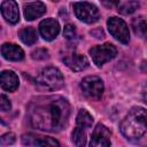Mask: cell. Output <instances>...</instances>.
I'll use <instances>...</instances> for the list:
<instances>
[{
    "label": "cell",
    "mask_w": 147,
    "mask_h": 147,
    "mask_svg": "<svg viewBox=\"0 0 147 147\" xmlns=\"http://www.w3.org/2000/svg\"><path fill=\"white\" fill-rule=\"evenodd\" d=\"M142 100H144V102L147 105V84L144 86V88H142Z\"/></svg>",
    "instance_id": "obj_26"
},
{
    "label": "cell",
    "mask_w": 147,
    "mask_h": 147,
    "mask_svg": "<svg viewBox=\"0 0 147 147\" xmlns=\"http://www.w3.org/2000/svg\"><path fill=\"white\" fill-rule=\"evenodd\" d=\"M131 25L136 36H138L141 39H147V21L144 17L133 18Z\"/></svg>",
    "instance_id": "obj_16"
},
{
    "label": "cell",
    "mask_w": 147,
    "mask_h": 147,
    "mask_svg": "<svg viewBox=\"0 0 147 147\" xmlns=\"http://www.w3.org/2000/svg\"><path fill=\"white\" fill-rule=\"evenodd\" d=\"M92 123H93V117L92 115L85 110V109H80L77 114V117H76V124L77 126H80L83 129H87V127H91L92 126Z\"/></svg>",
    "instance_id": "obj_18"
},
{
    "label": "cell",
    "mask_w": 147,
    "mask_h": 147,
    "mask_svg": "<svg viewBox=\"0 0 147 147\" xmlns=\"http://www.w3.org/2000/svg\"><path fill=\"white\" fill-rule=\"evenodd\" d=\"M0 84L5 91L14 92L18 87V77L11 70H5L0 75Z\"/></svg>",
    "instance_id": "obj_14"
},
{
    "label": "cell",
    "mask_w": 147,
    "mask_h": 147,
    "mask_svg": "<svg viewBox=\"0 0 147 147\" xmlns=\"http://www.w3.org/2000/svg\"><path fill=\"white\" fill-rule=\"evenodd\" d=\"M39 32L45 40H53L60 32V24L54 18H46L39 24Z\"/></svg>",
    "instance_id": "obj_11"
},
{
    "label": "cell",
    "mask_w": 147,
    "mask_h": 147,
    "mask_svg": "<svg viewBox=\"0 0 147 147\" xmlns=\"http://www.w3.org/2000/svg\"><path fill=\"white\" fill-rule=\"evenodd\" d=\"M139 2L136 1V0H130L125 3H123L119 8H118V11L121 14H124V15H129V14H132L134 13L138 8H139Z\"/></svg>",
    "instance_id": "obj_20"
},
{
    "label": "cell",
    "mask_w": 147,
    "mask_h": 147,
    "mask_svg": "<svg viewBox=\"0 0 147 147\" xmlns=\"http://www.w3.org/2000/svg\"><path fill=\"white\" fill-rule=\"evenodd\" d=\"M1 54L6 60L9 61H21L24 59L23 49L15 44H9V42L3 44L1 46Z\"/></svg>",
    "instance_id": "obj_13"
},
{
    "label": "cell",
    "mask_w": 147,
    "mask_h": 147,
    "mask_svg": "<svg viewBox=\"0 0 147 147\" xmlns=\"http://www.w3.org/2000/svg\"><path fill=\"white\" fill-rule=\"evenodd\" d=\"M48 56H49L48 51L45 48H38L31 54V57L33 60H45V59H48Z\"/></svg>",
    "instance_id": "obj_22"
},
{
    "label": "cell",
    "mask_w": 147,
    "mask_h": 147,
    "mask_svg": "<svg viewBox=\"0 0 147 147\" xmlns=\"http://www.w3.org/2000/svg\"><path fill=\"white\" fill-rule=\"evenodd\" d=\"M63 36L68 39V40H72L77 37V31H76V26L72 24H67L64 26L63 30Z\"/></svg>",
    "instance_id": "obj_21"
},
{
    "label": "cell",
    "mask_w": 147,
    "mask_h": 147,
    "mask_svg": "<svg viewBox=\"0 0 147 147\" xmlns=\"http://www.w3.org/2000/svg\"><path fill=\"white\" fill-rule=\"evenodd\" d=\"M22 144L25 146H60V142L51 137H44L34 133H25L22 136Z\"/></svg>",
    "instance_id": "obj_10"
},
{
    "label": "cell",
    "mask_w": 147,
    "mask_h": 147,
    "mask_svg": "<svg viewBox=\"0 0 147 147\" xmlns=\"http://www.w3.org/2000/svg\"><path fill=\"white\" fill-rule=\"evenodd\" d=\"M119 130L129 140L141 138L147 131V110L141 107L132 108L121 122Z\"/></svg>",
    "instance_id": "obj_2"
},
{
    "label": "cell",
    "mask_w": 147,
    "mask_h": 147,
    "mask_svg": "<svg viewBox=\"0 0 147 147\" xmlns=\"http://www.w3.org/2000/svg\"><path fill=\"white\" fill-rule=\"evenodd\" d=\"M52 1H55V2H56V1H59V0H52Z\"/></svg>",
    "instance_id": "obj_27"
},
{
    "label": "cell",
    "mask_w": 147,
    "mask_h": 147,
    "mask_svg": "<svg viewBox=\"0 0 147 147\" xmlns=\"http://www.w3.org/2000/svg\"><path fill=\"white\" fill-rule=\"evenodd\" d=\"M64 84L62 72L54 67H47L42 69L36 77V85L45 91L60 90Z\"/></svg>",
    "instance_id": "obj_3"
},
{
    "label": "cell",
    "mask_w": 147,
    "mask_h": 147,
    "mask_svg": "<svg viewBox=\"0 0 147 147\" xmlns=\"http://www.w3.org/2000/svg\"><path fill=\"white\" fill-rule=\"evenodd\" d=\"M88 53L94 64H96L98 67H101L106 62H109L117 55V49L113 44L106 42L103 45H98V46L90 48Z\"/></svg>",
    "instance_id": "obj_4"
},
{
    "label": "cell",
    "mask_w": 147,
    "mask_h": 147,
    "mask_svg": "<svg viewBox=\"0 0 147 147\" xmlns=\"http://www.w3.org/2000/svg\"><path fill=\"white\" fill-rule=\"evenodd\" d=\"M110 131L107 126H105L103 124L99 123L93 133H92V138L90 141V146L93 147H108L110 146Z\"/></svg>",
    "instance_id": "obj_8"
},
{
    "label": "cell",
    "mask_w": 147,
    "mask_h": 147,
    "mask_svg": "<svg viewBox=\"0 0 147 147\" xmlns=\"http://www.w3.org/2000/svg\"><path fill=\"white\" fill-rule=\"evenodd\" d=\"M1 14L10 24H16L20 21L18 5L15 0H3L1 3Z\"/></svg>",
    "instance_id": "obj_12"
},
{
    "label": "cell",
    "mask_w": 147,
    "mask_h": 147,
    "mask_svg": "<svg viewBox=\"0 0 147 147\" xmlns=\"http://www.w3.org/2000/svg\"><path fill=\"white\" fill-rule=\"evenodd\" d=\"M74 11L78 20H80L82 22L87 23V24L95 23L100 18L99 9L94 5L86 2V1L76 2L74 5Z\"/></svg>",
    "instance_id": "obj_6"
},
{
    "label": "cell",
    "mask_w": 147,
    "mask_h": 147,
    "mask_svg": "<svg viewBox=\"0 0 147 147\" xmlns=\"http://www.w3.org/2000/svg\"><path fill=\"white\" fill-rule=\"evenodd\" d=\"M108 25V30L110 32V34L117 39L119 42L122 44H127L130 41V32H129V28L126 25V23L119 18V17H110L107 22Z\"/></svg>",
    "instance_id": "obj_7"
},
{
    "label": "cell",
    "mask_w": 147,
    "mask_h": 147,
    "mask_svg": "<svg viewBox=\"0 0 147 147\" xmlns=\"http://www.w3.org/2000/svg\"><path fill=\"white\" fill-rule=\"evenodd\" d=\"M18 37L28 46H31V45L36 44V41H37V32L31 26H28V28L22 29L18 32Z\"/></svg>",
    "instance_id": "obj_17"
},
{
    "label": "cell",
    "mask_w": 147,
    "mask_h": 147,
    "mask_svg": "<svg viewBox=\"0 0 147 147\" xmlns=\"http://www.w3.org/2000/svg\"><path fill=\"white\" fill-rule=\"evenodd\" d=\"M100 1L106 8H113L119 3V0H100Z\"/></svg>",
    "instance_id": "obj_25"
},
{
    "label": "cell",
    "mask_w": 147,
    "mask_h": 147,
    "mask_svg": "<svg viewBox=\"0 0 147 147\" xmlns=\"http://www.w3.org/2000/svg\"><path fill=\"white\" fill-rule=\"evenodd\" d=\"M63 62L68 68L74 71H83L88 67V61L86 56L76 52L65 54L63 57Z\"/></svg>",
    "instance_id": "obj_9"
},
{
    "label": "cell",
    "mask_w": 147,
    "mask_h": 147,
    "mask_svg": "<svg viewBox=\"0 0 147 147\" xmlns=\"http://www.w3.org/2000/svg\"><path fill=\"white\" fill-rule=\"evenodd\" d=\"M71 140L75 146H78V147L85 146L86 145V133H85L84 129L80 126H76L75 130L72 131Z\"/></svg>",
    "instance_id": "obj_19"
},
{
    "label": "cell",
    "mask_w": 147,
    "mask_h": 147,
    "mask_svg": "<svg viewBox=\"0 0 147 147\" xmlns=\"http://www.w3.org/2000/svg\"><path fill=\"white\" fill-rule=\"evenodd\" d=\"M80 88L85 96L92 100H99L103 94V82L98 76H87L80 83Z\"/></svg>",
    "instance_id": "obj_5"
},
{
    "label": "cell",
    "mask_w": 147,
    "mask_h": 147,
    "mask_svg": "<svg viewBox=\"0 0 147 147\" xmlns=\"http://www.w3.org/2000/svg\"><path fill=\"white\" fill-rule=\"evenodd\" d=\"M10 108H11V103H10L9 99L5 94H2L0 96V109L2 111H8V110H10Z\"/></svg>",
    "instance_id": "obj_24"
},
{
    "label": "cell",
    "mask_w": 147,
    "mask_h": 147,
    "mask_svg": "<svg viewBox=\"0 0 147 147\" xmlns=\"http://www.w3.org/2000/svg\"><path fill=\"white\" fill-rule=\"evenodd\" d=\"M14 142H15V134L11 133V132L3 134L1 137V139H0V144L2 146H8V145H11Z\"/></svg>",
    "instance_id": "obj_23"
},
{
    "label": "cell",
    "mask_w": 147,
    "mask_h": 147,
    "mask_svg": "<svg viewBox=\"0 0 147 147\" xmlns=\"http://www.w3.org/2000/svg\"><path fill=\"white\" fill-rule=\"evenodd\" d=\"M70 116L69 102L57 95L39 96L34 99L28 111L30 124L38 130L59 132L68 123Z\"/></svg>",
    "instance_id": "obj_1"
},
{
    "label": "cell",
    "mask_w": 147,
    "mask_h": 147,
    "mask_svg": "<svg viewBox=\"0 0 147 147\" xmlns=\"http://www.w3.org/2000/svg\"><path fill=\"white\" fill-rule=\"evenodd\" d=\"M46 13V6L41 1L31 2L24 6V16L28 21H33Z\"/></svg>",
    "instance_id": "obj_15"
}]
</instances>
